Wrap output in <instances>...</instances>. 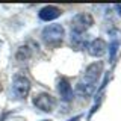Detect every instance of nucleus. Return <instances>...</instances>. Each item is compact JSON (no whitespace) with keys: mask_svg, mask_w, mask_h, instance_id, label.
Wrapping results in <instances>:
<instances>
[{"mask_svg":"<svg viewBox=\"0 0 121 121\" xmlns=\"http://www.w3.org/2000/svg\"><path fill=\"white\" fill-rule=\"evenodd\" d=\"M0 89H2V86H0Z\"/></svg>","mask_w":121,"mask_h":121,"instance_id":"9b49d317","label":"nucleus"},{"mask_svg":"<svg viewBox=\"0 0 121 121\" xmlns=\"http://www.w3.org/2000/svg\"><path fill=\"white\" fill-rule=\"evenodd\" d=\"M30 80L26 76L23 74H15L12 79V94L18 100H23V98L27 97L29 91H30Z\"/></svg>","mask_w":121,"mask_h":121,"instance_id":"7ed1b4c3","label":"nucleus"},{"mask_svg":"<svg viewBox=\"0 0 121 121\" xmlns=\"http://www.w3.org/2000/svg\"><path fill=\"white\" fill-rule=\"evenodd\" d=\"M118 47H120V41L117 38H113L112 43L109 44V58H111V62L115 60V56H117V52H118Z\"/></svg>","mask_w":121,"mask_h":121,"instance_id":"9d476101","label":"nucleus"},{"mask_svg":"<svg viewBox=\"0 0 121 121\" xmlns=\"http://www.w3.org/2000/svg\"><path fill=\"white\" fill-rule=\"evenodd\" d=\"M43 41L48 45H58L59 43H62L64 36H65V29L60 24H48L45 26L41 32Z\"/></svg>","mask_w":121,"mask_h":121,"instance_id":"f257e3e1","label":"nucleus"},{"mask_svg":"<svg viewBox=\"0 0 121 121\" xmlns=\"http://www.w3.org/2000/svg\"><path fill=\"white\" fill-rule=\"evenodd\" d=\"M58 92L60 98H62L64 101H70L73 100V88H71L70 82L67 80V79H60L59 83H58Z\"/></svg>","mask_w":121,"mask_h":121,"instance_id":"6e6552de","label":"nucleus"},{"mask_svg":"<svg viewBox=\"0 0 121 121\" xmlns=\"http://www.w3.org/2000/svg\"><path fill=\"white\" fill-rule=\"evenodd\" d=\"M92 24H94V20L89 14H85V12L76 14L73 17V20H71V33L82 35V33L86 32Z\"/></svg>","mask_w":121,"mask_h":121,"instance_id":"f03ea898","label":"nucleus"},{"mask_svg":"<svg viewBox=\"0 0 121 121\" xmlns=\"http://www.w3.org/2000/svg\"><path fill=\"white\" fill-rule=\"evenodd\" d=\"M60 15H62V11H60L58 6H53V5L41 8L39 12H38V17L43 21H53V20H56V18H59Z\"/></svg>","mask_w":121,"mask_h":121,"instance_id":"0eeeda50","label":"nucleus"},{"mask_svg":"<svg viewBox=\"0 0 121 121\" xmlns=\"http://www.w3.org/2000/svg\"><path fill=\"white\" fill-rule=\"evenodd\" d=\"M106 52H108V44L101 38H95V39H92L88 44V53L91 56H94V58H100Z\"/></svg>","mask_w":121,"mask_h":121,"instance_id":"423d86ee","label":"nucleus"},{"mask_svg":"<svg viewBox=\"0 0 121 121\" xmlns=\"http://www.w3.org/2000/svg\"><path fill=\"white\" fill-rule=\"evenodd\" d=\"M101 71H103V64L101 62H94L91 65L86 67L85 73L82 76V80L80 83L83 85H89V86H97L98 79L101 76Z\"/></svg>","mask_w":121,"mask_h":121,"instance_id":"20e7f679","label":"nucleus"},{"mask_svg":"<svg viewBox=\"0 0 121 121\" xmlns=\"http://www.w3.org/2000/svg\"><path fill=\"white\" fill-rule=\"evenodd\" d=\"M32 103H33L35 108L39 109V111L48 113L56 108V98L53 95H50V94H47V92H41V94H36V95L33 97Z\"/></svg>","mask_w":121,"mask_h":121,"instance_id":"39448f33","label":"nucleus"},{"mask_svg":"<svg viewBox=\"0 0 121 121\" xmlns=\"http://www.w3.org/2000/svg\"><path fill=\"white\" fill-rule=\"evenodd\" d=\"M30 58V48L27 45H21L20 48L17 50V55H15V59L23 62V60H27Z\"/></svg>","mask_w":121,"mask_h":121,"instance_id":"1a4fd4ad","label":"nucleus"}]
</instances>
